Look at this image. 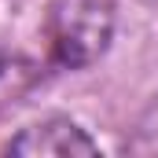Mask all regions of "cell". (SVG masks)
<instances>
[{
	"label": "cell",
	"instance_id": "cell-1",
	"mask_svg": "<svg viewBox=\"0 0 158 158\" xmlns=\"http://www.w3.org/2000/svg\"><path fill=\"white\" fill-rule=\"evenodd\" d=\"M114 37V0H52L48 44L55 63L81 70L92 66Z\"/></svg>",
	"mask_w": 158,
	"mask_h": 158
},
{
	"label": "cell",
	"instance_id": "cell-2",
	"mask_svg": "<svg viewBox=\"0 0 158 158\" xmlns=\"http://www.w3.org/2000/svg\"><path fill=\"white\" fill-rule=\"evenodd\" d=\"M15 155H96V143L85 136V129H77L66 118H48L40 125L22 129L11 140Z\"/></svg>",
	"mask_w": 158,
	"mask_h": 158
},
{
	"label": "cell",
	"instance_id": "cell-3",
	"mask_svg": "<svg viewBox=\"0 0 158 158\" xmlns=\"http://www.w3.org/2000/svg\"><path fill=\"white\" fill-rule=\"evenodd\" d=\"M33 81H37V66H33L26 55L0 48V107L15 103Z\"/></svg>",
	"mask_w": 158,
	"mask_h": 158
}]
</instances>
